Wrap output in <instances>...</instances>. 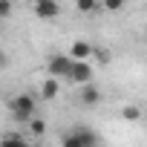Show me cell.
Here are the masks:
<instances>
[{"mask_svg":"<svg viewBox=\"0 0 147 147\" xmlns=\"http://www.w3.org/2000/svg\"><path fill=\"white\" fill-rule=\"evenodd\" d=\"M32 147H43V144H32Z\"/></svg>","mask_w":147,"mask_h":147,"instance_id":"e0dca14e","label":"cell"},{"mask_svg":"<svg viewBox=\"0 0 147 147\" xmlns=\"http://www.w3.org/2000/svg\"><path fill=\"white\" fill-rule=\"evenodd\" d=\"M69 81H72V84H78V87H87V84H92V66H90V61H75Z\"/></svg>","mask_w":147,"mask_h":147,"instance_id":"5b68a950","label":"cell"},{"mask_svg":"<svg viewBox=\"0 0 147 147\" xmlns=\"http://www.w3.org/2000/svg\"><path fill=\"white\" fill-rule=\"evenodd\" d=\"M92 58H98L101 63H110V52H104V49H95V52H92Z\"/></svg>","mask_w":147,"mask_h":147,"instance_id":"9a60e30c","label":"cell"},{"mask_svg":"<svg viewBox=\"0 0 147 147\" xmlns=\"http://www.w3.org/2000/svg\"><path fill=\"white\" fill-rule=\"evenodd\" d=\"M78 98H81V104H84V107H95V104L101 101V92H98V87H95V84H87V87H81Z\"/></svg>","mask_w":147,"mask_h":147,"instance_id":"52a82bcc","label":"cell"},{"mask_svg":"<svg viewBox=\"0 0 147 147\" xmlns=\"http://www.w3.org/2000/svg\"><path fill=\"white\" fill-rule=\"evenodd\" d=\"M124 3H127V0H101V6H104L107 12H121Z\"/></svg>","mask_w":147,"mask_h":147,"instance_id":"4fadbf2b","label":"cell"},{"mask_svg":"<svg viewBox=\"0 0 147 147\" xmlns=\"http://www.w3.org/2000/svg\"><path fill=\"white\" fill-rule=\"evenodd\" d=\"M32 12L40 18V20H55L61 15V6H58V0H35L32 3Z\"/></svg>","mask_w":147,"mask_h":147,"instance_id":"277c9868","label":"cell"},{"mask_svg":"<svg viewBox=\"0 0 147 147\" xmlns=\"http://www.w3.org/2000/svg\"><path fill=\"white\" fill-rule=\"evenodd\" d=\"M121 118H124V121H138V118H141V110L133 107V104H127V107L121 110Z\"/></svg>","mask_w":147,"mask_h":147,"instance_id":"8fae6325","label":"cell"},{"mask_svg":"<svg viewBox=\"0 0 147 147\" xmlns=\"http://www.w3.org/2000/svg\"><path fill=\"white\" fill-rule=\"evenodd\" d=\"M9 115L18 121V124H29L32 118H38V101L32 92H20L9 101Z\"/></svg>","mask_w":147,"mask_h":147,"instance_id":"6da1fadb","label":"cell"},{"mask_svg":"<svg viewBox=\"0 0 147 147\" xmlns=\"http://www.w3.org/2000/svg\"><path fill=\"white\" fill-rule=\"evenodd\" d=\"M75 9H78L81 15H90V12L98 9V0H75Z\"/></svg>","mask_w":147,"mask_h":147,"instance_id":"30bf717a","label":"cell"},{"mask_svg":"<svg viewBox=\"0 0 147 147\" xmlns=\"http://www.w3.org/2000/svg\"><path fill=\"white\" fill-rule=\"evenodd\" d=\"M0 147H32L20 133H6L3 138H0Z\"/></svg>","mask_w":147,"mask_h":147,"instance_id":"9c48e42d","label":"cell"},{"mask_svg":"<svg viewBox=\"0 0 147 147\" xmlns=\"http://www.w3.org/2000/svg\"><path fill=\"white\" fill-rule=\"evenodd\" d=\"M12 15V0H0V20H6Z\"/></svg>","mask_w":147,"mask_h":147,"instance_id":"5bb4252c","label":"cell"},{"mask_svg":"<svg viewBox=\"0 0 147 147\" xmlns=\"http://www.w3.org/2000/svg\"><path fill=\"white\" fill-rule=\"evenodd\" d=\"M58 92H61V81H58V78H46V81L40 84V98L52 101V98H58Z\"/></svg>","mask_w":147,"mask_h":147,"instance_id":"ba28073f","label":"cell"},{"mask_svg":"<svg viewBox=\"0 0 147 147\" xmlns=\"http://www.w3.org/2000/svg\"><path fill=\"white\" fill-rule=\"evenodd\" d=\"M92 52H95V46H92L90 40H75V43L69 46V58H72V61H90Z\"/></svg>","mask_w":147,"mask_h":147,"instance_id":"8992f818","label":"cell"},{"mask_svg":"<svg viewBox=\"0 0 147 147\" xmlns=\"http://www.w3.org/2000/svg\"><path fill=\"white\" fill-rule=\"evenodd\" d=\"M6 61H9V58H6V52H3V49H0V69H3V66H6Z\"/></svg>","mask_w":147,"mask_h":147,"instance_id":"2e32d148","label":"cell"},{"mask_svg":"<svg viewBox=\"0 0 147 147\" xmlns=\"http://www.w3.org/2000/svg\"><path fill=\"white\" fill-rule=\"evenodd\" d=\"M29 130H32L35 136H43V133H46V121H43V118H32V121H29Z\"/></svg>","mask_w":147,"mask_h":147,"instance_id":"7c38bea8","label":"cell"},{"mask_svg":"<svg viewBox=\"0 0 147 147\" xmlns=\"http://www.w3.org/2000/svg\"><path fill=\"white\" fill-rule=\"evenodd\" d=\"M72 66H75V61H72L69 55H52V58L46 61L49 78H58V81H69V75H72Z\"/></svg>","mask_w":147,"mask_h":147,"instance_id":"3957f363","label":"cell"},{"mask_svg":"<svg viewBox=\"0 0 147 147\" xmlns=\"http://www.w3.org/2000/svg\"><path fill=\"white\" fill-rule=\"evenodd\" d=\"M61 147H98V136L90 127H72L61 138Z\"/></svg>","mask_w":147,"mask_h":147,"instance_id":"7a4b0ae2","label":"cell"}]
</instances>
